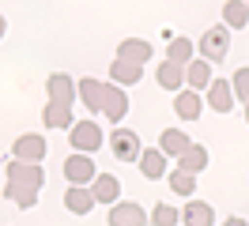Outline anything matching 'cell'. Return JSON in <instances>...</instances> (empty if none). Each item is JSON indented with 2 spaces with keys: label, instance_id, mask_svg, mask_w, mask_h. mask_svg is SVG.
<instances>
[{
  "label": "cell",
  "instance_id": "7",
  "mask_svg": "<svg viewBox=\"0 0 249 226\" xmlns=\"http://www.w3.org/2000/svg\"><path fill=\"white\" fill-rule=\"evenodd\" d=\"M106 219H109V226H147V223H151V215H147L140 204H132V200L113 204Z\"/></svg>",
  "mask_w": 249,
  "mask_h": 226
},
{
  "label": "cell",
  "instance_id": "29",
  "mask_svg": "<svg viewBox=\"0 0 249 226\" xmlns=\"http://www.w3.org/2000/svg\"><path fill=\"white\" fill-rule=\"evenodd\" d=\"M231 87H234V98L249 102V68H234V75H231Z\"/></svg>",
  "mask_w": 249,
  "mask_h": 226
},
{
  "label": "cell",
  "instance_id": "23",
  "mask_svg": "<svg viewBox=\"0 0 249 226\" xmlns=\"http://www.w3.org/2000/svg\"><path fill=\"white\" fill-rule=\"evenodd\" d=\"M178 170H185L193 177L204 174V170H208V147H204V143H189V151L178 158Z\"/></svg>",
  "mask_w": 249,
  "mask_h": 226
},
{
  "label": "cell",
  "instance_id": "26",
  "mask_svg": "<svg viewBox=\"0 0 249 226\" xmlns=\"http://www.w3.org/2000/svg\"><path fill=\"white\" fill-rule=\"evenodd\" d=\"M4 196H8L19 211H31L34 204H38V192H34V189H23V185H12V181L4 185Z\"/></svg>",
  "mask_w": 249,
  "mask_h": 226
},
{
  "label": "cell",
  "instance_id": "18",
  "mask_svg": "<svg viewBox=\"0 0 249 226\" xmlns=\"http://www.w3.org/2000/svg\"><path fill=\"white\" fill-rule=\"evenodd\" d=\"M140 174L147 181H162L166 177V155L159 147H143V155H140Z\"/></svg>",
  "mask_w": 249,
  "mask_h": 226
},
{
  "label": "cell",
  "instance_id": "28",
  "mask_svg": "<svg viewBox=\"0 0 249 226\" xmlns=\"http://www.w3.org/2000/svg\"><path fill=\"white\" fill-rule=\"evenodd\" d=\"M170 189L178 196H185V200H193V189H196V177L193 174H185V170H174L170 174Z\"/></svg>",
  "mask_w": 249,
  "mask_h": 226
},
{
  "label": "cell",
  "instance_id": "10",
  "mask_svg": "<svg viewBox=\"0 0 249 226\" xmlns=\"http://www.w3.org/2000/svg\"><path fill=\"white\" fill-rule=\"evenodd\" d=\"M102 113L109 117V124H121L128 117V94L117 83H106V102H102Z\"/></svg>",
  "mask_w": 249,
  "mask_h": 226
},
{
  "label": "cell",
  "instance_id": "1",
  "mask_svg": "<svg viewBox=\"0 0 249 226\" xmlns=\"http://www.w3.org/2000/svg\"><path fill=\"white\" fill-rule=\"evenodd\" d=\"M102 143H106V132L94 121H76L68 128V147L76 155H94V151H102Z\"/></svg>",
  "mask_w": 249,
  "mask_h": 226
},
{
  "label": "cell",
  "instance_id": "20",
  "mask_svg": "<svg viewBox=\"0 0 249 226\" xmlns=\"http://www.w3.org/2000/svg\"><path fill=\"white\" fill-rule=\"evenodd\" d=\"M223 27L227 30H246L249 27V0H227L223 4Z\"/></svg>",
  "mask_w": 249,
  "mask_h": 226
},
{
  "label": "cell",
  "instance_id": "16",
  "mask_svg": "<svg viewBox=\"0 0 249 226\" xmlns=\"http://www.w3.org/2000/svg\"><path fill=\"white\" fill-rule=\"evenodd\" d=\"M181 223L185 226H215V208L204 200H189L181 208Z\"/></svg>",
  "mask_w": 249,
  "mask_h": 226
},
{
  "label": "cell",
  "instance_id": "31",
  "mask_svg": "<svg viewBox=\"0 0 249 226\" xmlns=\"http://www.w3.org/2000/svg\"><path fill=\"white\" fill-rule=\"evenodd\" d=\"M4 34H8V19L0 15V42H4Z\"/></svg>",
  "mask_w": 249,
  "mask_h": 226
},
{
  "label": "cell",
  "instance_id": "13",
  "mask_svg": "<svg viewBox=\"0 0 249 226\" xmlns=\"http://www.w3.org/2000/svg\"><path fill=\"white\" fill-rule=\"evenodd\" d=\"M79 102L87 105L91 113H102V102H106V83H102V79H91V75H83V79H79Z\"/></svg>",
  "mask_w": 249,
  "mask_h": 226
},
{
  "label": "cell",
  "instance_id": "11",
  "mask_svg": "<svg viewBox=\"0 0 249 226\" xmlns=\"http://www.w3.org/2000/svg\"><path fill=\"white\" fill-rule=\"evenodd\" d=\"M204 105H208V102L200 98V90H189L185 87V90H178V94H174V113H178L181 121H196L204 113Z\"/></svg>",
  "mask_w": 249,
  "mask_h": 226
},
{
  "label": "cell",
  "instance_id": "15",
  "mask_svg": "<svg viewBox=\"0 0 249 226\" xmlns=\"http://www.w3.org/2000/svg\"><path fill=\"white\" fill-rule=\"evenodd\" d=\"M94 204H98V200H94L91 185H72V189L64 192V208L72 211V215H79V219H83V215H87Z\"/></svg>",
  "mask_w": 249,
  "mask_h": 226
},
{
  "label": "cell",
  "instance_id": "17",
  "mask_svg": "<svg viewBox=\"0 0 249 226\" xmlns=\"http://www.w3.org/2000/svg\"><path fill=\"white\" fill-rule=\"evenodd\" d=\"M212 79H215V75H212V60H204V57H196L185 68V87L189 90H208Z\"/></svg>",
  "mask_w": 249,
  "mask_h": 226
},
{
  "label": "cell",
  "instance_id": "22",
  "mask_svg": "<svg viewBox=\"0 0 249 226\" xmlns=\"http://www.w3.org/2000/svg\"><path fill=\"white\" fill-rule=\"evenodd\" d=\"M42 124H46V128H72V124H76V117H72V105L46 102V109H42Z\"/></svg>",
  "mask_w": 249,
  "mask_h": 226
},
{
  "label": "cell",
  "instance_id": "9",
  "mask_svg": "<svg viewBox=\"0 0 249 226\" xmlns=\"http://www.w3.org/2000/svg\"><path fill=\"white\" fill-rule=\"evenodd\" d=\"M204 102H208V109H215V113H231V109H234L231 79H212V87L204 90Z\"/></svg>",
  "mask_w": 249,
  "mask_h": 226
},
{
  "label": "cell",
  "instance_id": "5",
  "mask_svg": "<svg viewBox=\"0 0 249 226\" xmlns=\"http://www.w3.org/2000/svg\"><path fill=\"white\" fill-rule=\"evenodd\" d=\"M46 94H49V102L76 105V98H79V83H76L68 72H53V75L46 79Z\"/></svg>",
  "mask_w": 249,
  "mask_h": 226
},
{
  "label": "cell",
  "instance_id": "3",
  "mask_svg": "<svg viewBox=\"0 0 249 226\" xmlns=\"http://www.w3.org/2000/svg\"><path fill=\"white\" fill-rule=\"evenodd\" d=\"M109 155L117 158V162H140V136L132 132V128H113L109 132Z\"/></svg>",
  "mask_w": 249,
  "mask_h": 226
},
{
  "label": "cell",
  "instance_id": "25",
  "mask_svg": "<svg viewBox=\"0 0 249 226\" xmlns=\"http://www.w3.org/2000/svg\"><path fill=\"white\" fill-rule=\"evenodd\" d=\"M143 68L140 64H128V60H113V68H109V83H117V87H132V83H140Z\"/></svg>",
  "mask_w": 249,
  "mask_h": 226
},
{
  "label": "cell",
  "instance_id": "21",
  "mask_svg": "<svg viewBox=\"0 0 249 226\" xmlns=\"http://www.w3.org/2000/svg\"><path fill=\"white\" fill-rule=\"evenodd\" d=\"M159 87L162 90H174V94H178V90H185V68H181V64H174V60H162V64H159Z\"/></svg>",
  "mask_w": 249,
  "mask_h": 226
},
{
  "label": "cell",
  "instance_id": "12",
  "mask_svg": "<svg viewBox=\"0 0 249 226\" xmlns=\"http://www.w3.org/2000/svg\"><path fill=\"white\" fill-rule=\"evenodd\" d=\"M91 192H94L98 204L113 208V204H121V181L113 177V174H98V177L91 181Z\"/></svg>",
  "mask_w": 249,
  "mask_h": 226
},
{
  "label": "cell",
  "instance_id": "4",
  "mask_svg": "<svg viewBox=\"0 0 249 226\" xmlns=\"http://www.w3.org/2000/svg\"><path fill=\"white\" fill-rule=\"evenodd\" d=\"M227 53H231V30L227 27H212V30L200 34V57L204 60L215 64V60H223Z\"/></svg>",
  "mask_w": 249,
  "mask_h": 226
},
{
  "label": "cell",
  "instance_id": "27",
  "mask_svg": "<svg viewBox=\"0 0 249 226\" xmlns=\"http://www.w3.org/2000/svg\"><path fill=\"white\" fill-rule=\"evenodd\" d=\"M181 223V211L174 204H155L151 208V226H178Z\"/></svg>",
  "mask_w": 249,
  "mask_h": 226
},
{
  "label": "cell",
  "instance_id": "2",
  "mask_svg": "<svg viewBox=\"0 0 249 226\" xmlns=\"http://www.w3.org/2000/svg\"><path fill=\"white\" fill-rule=\"evenodd\" d=\"M46 155H49V143H46L42 132H23V136H16V143H12V158H16V162L42 166Z\"/></svg>",
  "mask_w": 249,
  "mask_h": 226
},
{
  "label": "cell",
  "instance_id": "8",
  "mask_svg": "<svg viewBox=\"0 0 249 226\" xmlns=\"http://www.w3.org/2000/svg\"><path fill=\"white\" fill-rule=\"evenodd\" d=\"M8 181H12V185H23V189H34V192H38V189L46 185V170H42V166L16 162V158H12V162H8Z\"/></svg>",
  "mask_w": 249,
  "mask_h": 226
},
{
  "label": "cell",
  "instance_id": "19",
  "mask_svg": "<svg viewBox=\"0 0 249 226\" xmlns=\"http://www.w3.org/2000/svg\"><path fill=\"white\" fill-rule=\"evenodd\" d=\"M189 143H193V139H189L181 128H166V132L159 136V151H162L166 158H181V155L189 151Z\"/></svg>",
  "mask_w": 249,
  "mask_h": 226
},
{
  "label": "cell",
  "instance_id": "24",
  "mask_svg": "<svg viewBox=\"0 0 249 226\" xmlns=\"http://www.w3.org/2000/svg\"><path fill=\"white\" fill-rule=\"evenodd\" d=\"M166 60H174V64H181V68H189V64L196 60V42H193V38H170V49H166Z\"/></svg>",
  "mask_w": 249,
  "mask_h": 226
},
{
  "label": "cell",
  "instance_id": "6",
  "mask_svg": "<svg viewBox=\"0 0 249 226\" xmlns=\"http://www.w3.org/2000/svg\"><path fill=\"white\" fill-rule=\"evenodd\" d=\"M94 177H98V170H94L91 155H76L72 151V158H64V181L68 185H91Z\"/></svg>",
  "mask_w": 249,
  "mask_h": 226
},
{
  "label": "cell",
  "instance_id": "32",
  "mask_svg": "<svg viewBox=\"0 0 249 226\" xmlns=\"http://www.w3.org/2000/svg\"><path fill=\"white\" fill-rule=\"evenodd\" d=\"M246 124H249V102H246Z\"/></svg>",
  "mask_w": 249,
  "mask_h": 226
},
{
  "label": "cell",
  "instance_id": "30",
  "mask_svg": "<svg viewBox=\"0 0 249 226\" xmlns=\"http://www.w3.org/2000/svg\"><path fill=\"white\" fill-rule=\"evenodd\" d=\"M223 226H249V223H246V219H238V215H231V219H227Z\"/></svg>",
  "mask_w": 249,
  "mask_h": 226
},
{
  "label": "cell",
  "instance_id": "14",
  "mask_svg": "<svg viewBox=\"0 0 249 226\" xmlns=\"http://www.w3.org/2000/svg\"><path fill=\"white\" fill-rule=\"evenodd\" d=\"M117 60H128V64H147L151 60V42L147 38H124L121 45H117Z\"/></svg>",
  "mask_w": 249,
  "mask_h": 226
}]
</instances>
